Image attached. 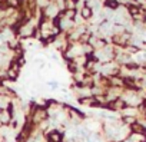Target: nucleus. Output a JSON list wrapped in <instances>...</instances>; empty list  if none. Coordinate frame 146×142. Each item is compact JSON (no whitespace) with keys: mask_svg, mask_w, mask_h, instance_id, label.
Here are the masks:
<instances>
[{"mask_svg":"<svg viewBox=\"0 0 146 142\" xmlns=\"http://www.w3.org/2000/svg\"><path fill=\"white\" fill-rule=\"evenodd\" d=\"M46 142H64V132L60 128H53L44 133Z\"/></svg>","mask_w":146,"mask_h":142,"instance_id":"f257e3e1","label":"nucleus"},{"mask_svg":"<svg viewBox=\"0 0 146 142\" xmlns=\"http://www.w3.org/2000/svg\"><path fill=\"white\" fill-rule=\"evenodd\" d=\"M79 15H80V17L86 22V20H90V19H93V10L89 7V6H83L80 10H79Z\"/></svg>","mask_w":146,"mask_h":142,"instance_id":"f03ea898","label":"nucleus"}]
</instances>
